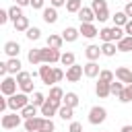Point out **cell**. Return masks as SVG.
Returning <instances> with one entry per match:
<instances>
[{
  "label": "cell",
  "instance_id": "1",
  "mask_svg": "<svg viewBox=\"0 0 132 132\" xmlns=\"http://www.w3.org/2000/svg\"><path fill=\"white\" fill-rule=\"evenodd\" d=\"M126 35H124V27H103V29H99V39L103 41V43H107V41H113V43H118L120 39H124Z\"/></svg>",
  "mask_w": 132,
  "mask_h": 132
},
{
  "label": "cell",
  "instance_id": "2",
  "mask_svg": "<svg viewBox=\"0 0 132 132\" xmlns=\"http://www.w3.org/2000/svg\"><path fill=\"white\" fill-rule=\"evenodd\" d=\"M29 103H31V101H29L27 93H14V95L8 97V109H10V111H21V109L27 107Z\"/></svg>",
  "mask_w": 132,
  "mask_h": 132
},
{
  "label": "cell",
  "instance_id": "3",
  "mask_svg": "<svg viewBox=\"0 0 132 132\" xmlns=\"http://www.w3.org/2000/svg\"><path fill=\"white\" fill-rule=\"evenodd\" d=\"M91 8H93V12H95V19L99 21V23H105L111 14H109V8H107V2L105 0H93L91 2Z\"/></svg>",
  "mask_w": 132,
  "mask_h": 132
},
{
  "label": "cell",
  "instance_id": "4",
  "mask_svg": "<svg viewBox=\"0 0 132 132\" xmlns=\"http://www.w3.org/2000/svg\"><path fill=\"white\" fill-rule=\"evenodd\" d=\"M16 82H19V89H21V93H35L33 91V76H31V72H25V70H21L19 74H16Z\"/></svg>",
  "mask_w": 132,
  "mask_h": 132
},
{
  "label": "cell",
  "instance_id": "5",
  "mask_svg": "<svg viewBox=\"0 0 132 132\" xmlns=\"http://www.w3.org/2000/svg\"><path fill=\"white\" fill-rule=\"evenodd\" d=\"M105 120H107V109H105V107L93 105V107L89 109V122H91L93 126H99V124H103Z\"/></svg>",
  "mask_w": 132,
  "mask_h": 132
},
{
  "label": "cell",
  "instance_id": "6",
  "mask_svg": "<svg viewBox=\"0 0 132 132\" xmlns=\"http://www.w3.org/2000/svg\"><path fill=\"white\" fill-rule=\"evenodd\" d=\"M21 122H23V116H21L19 111H12V113H4V116H2V120H0V124H2V128H4V130H12V128H19V126H21Z\"/></svg>",
  "mask_w": 132,
  "mask_h": 132
},
{
  "label": "cell",
  "instance_id": "7",
  "mask_svg": "<svg viewBox=\"0 0 132 132\" xmlns=\"http://www.w3.org/2000/svg\"><path fill=\"white\" fill-rule=\"evenodd\" d=\"M16 87H19V82H16V76H4L2 78V82H0V93L4 95V97H10V95H14L16 93Z\"/></svg>",
  "mask_w": 132,
  "mask_h": 132
},
{
  "label": "cell",
  "instance_id": "8",
  "mask_svg": "<svg viewBox=\"0 0 132 132\" xmlns=\"http://www.w3.org/2000/svg\"><path fill=\"white\" fill-rule=\"evenodd\" d=\"M60 58H62V52L60 50L41 47V62L43 64H56V62H60Z\"/></svg>",
  "mask_w": 132,
  "mask_h": 132
},
{
  "label": "cell",
  "instance_id": "9",
  "mask_svg": "<svg viewBox=\"0 0 132 132\" xmlns=\"http://www.w3.org/2000/svg\"><path fill=\"white\" fill-rule=\"evenodd\" d=\"M39 78H41V82L43 85H54L56 82V76H54V66H50V64H41L39 66Z\"/></svg>",
  "mask_w": 132,
  "mask_h": 132
},
{
  "label": "cell",
  "instance_id": "10",
  "mask_svg": "<svg viewBox=\"0 0 132 132\" xmlns=\"http://www.w3.org/2000/svg\"><path fill=\"white\" fill-rule=\"evenodd\" d=\"M43 122H45L43 116H35V118L25 120V122H23V128H25L27 132H39V130L43 128Z\"/></svg>",
  "mask_w": 132,
  "mask_h": 132
},
{
  "label": "cell",
  "instance_id": "11",
  "mask_svg": "<svg viewBox=\"0 0 132 132\" xmlns=\"http://www.w3.org/2000/svg\"><path fill=\"white\" fill-rule=\"evenodd\" d=\"M82 74H85V66L74 64V66L66 68V80H68V82H78V80L82 78Z\"/></svg>",
  "mask_w": 132,
  "mask_h": 132
},
{
  "label": "cell",
  "instance_id": "12",
  "mask_svg": "<svg viewBox=\"0 0 132 132\" xmlns=\"http://www.w3.org/2000/svg\"><path fill=\"white\" fill-rule=\"evenodd\" d=\"M58 109H60V105H56L54 101H50V99H47V101L39 107V113H41L43 118H50V120H52V116H56V113H58Z\"/></svg>",
  "mask_w": 132,
  "mask_h": 132
},
{
  "label": "cell",
  "instance_id": "13",
  "mask_svg": "<svg viewBox=\"0 0 132 132\" xmlns=\"http://www.w3.org/2000/svg\"><path fill=\"white\" fill-rule=\"evenodd\" d=\"M78 31H80V35H82V37H87V39H93V37H97V35H99V31H97V27H95L93 23H80Z\"/></svg>",
  "mask_w": 132,
  "mask_h": 132
},
{
  "label": "cell",
  "instance_id": "14",
  "mask_svg": "<svg viewBox=\"0 0 132 132\" xmlns=\"http://www.w3.org/2000/svg\"><path fill=\"white\" fill-rule=\"evenodd\" d=\"M64 95H66V93H64L60 87H56V85H54V87L50 89V95H47V99H50V101H54L56 105H60V107H62V105H64Z\"/></svg>",
  "mask_w": 132,
  "mask_h": 132
},
{
  "label": "cell",
  "instance_id": "15",
  "mask_svg": "<svg viewBox=\"0 0 132 132\" xmlns=\"http://www.w3.org/2000/svg\"><path fill=\"white\" fill-rule=\"evenodd\" d=\"M116 78L124 85H132V70L126 66H120V68H116Z\"/></svg>",
  "mask_w": 132,
  "mask_h": 132
},
{
  "label": "cell",
  "instance_id": "16",
  "mask_svg": "<svg viewBox=\"0 0 132 132\" xmlns=\"http://www.w3.org/2000/svg\"><path fill=\"white\" fill-rule=\"evenodd\" d=\"M85 56H87L89 62H97L99 56H103V54H101V45H95V43L87 45V47H85Z\"/></svg>",
  "mask_w": 132,
  "mask_h": 132
},
{
  "label": "cell",
  "instance_id": "17",
  "mask_svg": "<svg viewBox=\"0 0 132 132\" xmlns=\"http://www.w3.org/2000/svg\"><path fill=\"white\" fill-rule=\"evenodd\" d=\"M41 19H43L47 25H54V23L58 21V8H54V6L43 8V10H41Z\"/></svg>",
  "mask_w": 132,
  "mask_h": 132
},
{
  "label": "cell",
  "instance_id": "18",
  "mask_svg": "<svg viewBox=\"0 0 132 132\" xmlns=\"http://www.w3.org/2000/svg\"><path fill=\"white\" fill-rule=\"evenodd\" d=\"M4 54H6L8 58H19V54H21V43H19V41H6V43H4Z\"/></svg>",
  "mask_w": 132,
  "mask_h": 132
},
{
  "label": "cell",
  "instance_id": "19",
  "mask_svg": "<svg viewBox=\"0 0 132 132\" xmlns=\"http://www.w3.org/2000/svg\"><path fill=\"white\" fill-rule=\"evenodd\" d=\"M78 21H80V23H93V21H97L93 8H91V6H82V8L78 10Z\"/></svg>",
  "mask_w": 132,
  "mask_h": 132
},
{
  "label": "cell",
  "instance_id": "20",
  "mask_svg": "<svg viewBox=\"0 0 132 132\" xmlns=\"http://www.w3.org/2000/svg\"><path fill=\"white\" fill-rule=\"evenodd\" d=\"M78 35H80V31H78L76 27H66V29L62 31V37H64L66 43H74V41L78 39Z\"/></svg>",
  "mask_w": 132,
  "mask_h": 132
},
{
  "label": "cell",
  "instance_id": "21",
  "mask_svg": "<svg viewBox=\"0 0 132 132\" xmlns=\"http://www.w3.org/2000/svg\"><path fill=\"white\" fill-rule=\"evenodd\" d=\"M99 74H101V68H99L97 62H87L85 64V76L87 78H97Z\"/></svg>",
  "mask_w": 132,
  "mask_h": 132
},
{
  "label": "cell",
  "instance_id": "22",
  "mask_svg": "<svg viewBox=\"0 0 132 132\" xmlns=\"http://www.w3.org/2000/svg\"><path fill=\"white\" fill-rule=\"evenodd\" d=\"M95 93H97V97H101V99H105V97H109L111 95V85L109 82H97L95 85Z\"/></svg>",
  "mask_w": 132,
  "mask_h": 132
},
{
  "label": "cell",
  "instance_id": "23",
  "mask_svg": "<svg viewBox=\"0 0 132 132\" xmlns=\"http://www.w3.org/2000/svg\"><path fill=\"white\" fill-rule=\"evenodd\" d=\"M45 41H47V47H54V50H62V45H64V37L58 33H52Z\"/></svg>",
  "mask_w": 132,
  "mask_h": 132
},
{
  "label": "cell",
  "instance_id": "24",
  "mask_svg": "<svg viewBox=\"0 0 132 132\" xmlns=\"http://www.w3.org/2000/svg\"><path fill=\"white\" fill-rule=\"evenodd\" d=\"M21 60L19 58H8L6 60V70H8V74H19L21 72Z\"/></svg>",
  "mask_w": 132,
  "mask_h": 132
},
{
  "label": "cell",
  "instance_id": "25",
  "mask_svg": "<svg viewBox=\"0 0 132 132\" xmlns=\"http://www.w3.org/2000/svg\"><path fill=\"white\" fill-rule=\"evenodd\" d=\"M116 52H118V45H116L113 41L101 43V54H103L105 58H113V56H116Z\"/></svg>",
  "mask_w": 132,
  "mask_h": 132
},
{
  "label": "cell",
  "instance_id": "26",
  "mask_svg": "<svg viewBox=\"0 0 132 132\" xmlns=\"http://www.w3.org/2000/svg\"><path fill=\"white\" fill-rule=\"evenodd\" d=\"M27 60H29L33 66H37V64H43V62H41V47L29 50V54H27Z\"/></svg>",
  "mask_w": 132,
  "mask_h": 132
},
{
  "label": "cell",
  "instance_id": "27",
  "mask_svg": "<svg viewBox=\"0 0 132 132\" xmlns=\"http://www.w3.org/2000/svg\"><path fill=\"white\" fill-rule=\"evenodd\" d=\"M111 19H113V25H116V27H126V23L130 21L124 10H118L116 14H111Z\"/></svg>",
  "mask_w": 132,
  "mask_h": 132
},
{
  "label": "cell",
  "instance_id": "28",
  "mask_svg": "<svg viewBox=\"0 0 132 132\" xmlns=\"http://www.w3.org/2000/svg\"><path fill=\"white\" fill-rule=\"evenodd\" d=\"M12 25H14V31H19V33H27V31H29V27H31L27 16H21V19H19V21H14Z\"/></svg>",
  "mask_w": 132,
  "mask_h": 132
},
{
  "label": "cell",
  "instance_id": "29",
  "mask_svg": "<svg viewBox=\"0 0 132 132\" xmlns=\"http://www.w3.org/2000/svg\"><path fill=\"white\" fill-rule=\"evenodd\" d=\"M37 109H39L37 105L29 103V105H27V107H23V109H21L19 113L23 116V120H29V118H35V116H37Z\"/></svg>",
  "mask_w": 132,
  "mask_h": 132
},
{
  "label": "cell",
  "instance_id": "30",
  "mask_svg": "<svg viewBox=\"0 0 132 132\" xmlns=\"http://www.w3.org/2000/svg\"><path fill=\"white\" fill-rule=\"evenodd\" d=\"M8 16H10V21H12V23H14V21H19L21 16H25V14H23V6L12 4V6L8 8Z\"/></svg>",
  "mask_w": 132,
  "mask_h": 132
},
{
  "label": "cell",
  "instance_id": "31",
  "mask_svg": "<svg viewBox=\"0 0 132 132\" xmlns=\"http://www.w3.org/2000/svg\"><path fill=\"white\" fill-rule=\"evenodd\" d=\"M58 116H60V118H62L64 122H66V120H68V122H72V116H74V107H68V105H62V107L58 109Z\"/></svg>",
  "mask_w": 132,
  "mask_h": 132
},
{
  "label": "cell",
  "instance_id": "32",
  "mask_svg": "<svg viewBox=\"0 0 132 132\" xmlns=\"http://www.w3.org/2000/svg\"><path fill=\"white\" fill-rule=\"evenodd\" d=\"M118 52H132V37L130 35H126L124 39H120L118 43Z\"/></svg>",
  "mask_w": 132,
  "mask_h": 132
},
{
  "label": "cell",
  "instance_id": "33",
  "mask_svg": "<svg viewBox=\"0 0 132 132\" xmlns=\"http://www.w3.org/2000/svg\"><path fill=\"white\" fill-rule=\"evenodd\" d=\"M60 64H62V66H66V68L74 66V64H76L74 54H72V52H64V54H62V58H60Z\"/></svg>",
  "mask_w": 132,
  "mask_h": 132
},
{
  "label": "cell",
  "instance_id": "34",
  "mask_svg": "<svg viewBox=\"0 0 132 132\" xmlns=\"http://www.w3.org/2000/svg\"><path fill=\"white\" fill-rule=\"evenodd\" d=\"M82 8V0H68L66 2V10L70 14H78V10Z\"/></svg>",
  "mask_w": 132,
  "mask_h": 132
},
{
  "label": "cell",
  "instance_id": "35",
  "mask_svg": "<svg viewBox=\"0 0 132 132\" xmlns=\"http://www.w3.org/2000/svg\"><path fill=\"white\" fill-rule=\"evenodd\" d=\"M64 105H68V107H76V105H78V95L72 93V91H68V93L64 95Z\"/></svg>",
  "mask_w": 132,
  "mask_h": 132
},
{
  "label": "cell",
  "instance_id": "36",
  "mask_svg": "<svg viewBox=\"0 0 132 132\" xmlns=\"http://www.w3.org/2000/svg\"><path fill=\"white\" fill-rule=\"evenodd\" d=\"M99 80H101V82H109V85H111V82L116 80V72H111V70L103 68V70H101V74H99Z\"/></svg>",
  "mask_w": 132,
  "mask_h": 132
},
{
  "label": "cell",
  "instance_id": "37",
  "mask_svg": "<svg viewBox=\"0 0 132 132\" xmlns=\"http://www.w3.org/2000/svg\"><path fill=\"white\" fill-rule=\"evenodd\" d=\"M25 37H27L29 41H37V39L41 37V29H39V27H29V31L25 33Z\"/></svg>",
  "mask_w": 132,
  "mask_h": 132
},
{
  "label": "cell",
  "instance_id": "38",
  "mask_svg": "<svg viewBox=\"0 0 132 132\" xmlns=\"http://www.w3.org/2000/svg\"><path fill=\"white\" fill-rule=\"evenodd\" d=\"M45 101H47V97H45L43 93H39V91H35V93H33V97H31V103H33V105H37V107H41Z\"/></svg>",
  "mask_w": 132,
  "mask_h": 132
},
{
  "label": "cell",
  "instance_id": "39",
  "mask_svg": "<svg viewBox=\"0 0 132 132\" xmlns=\"http://www.w3.org/2000/svg\"><path fill=\"white\" fill-rule=\"evenodd\" d=\"M124 89H126V85H124V82H120V80H113V82H111V95L120 97V95L124 93Z\"/></svg>",
  "mask_w": 132,
  "mask_h": 132
},
{
  "label": "cell",
  "instance_id": "40",
  "mask_svg": "<svg viewBox=\"0 0 132 132\" xmlns=\"http://www.w3.org/2000/svg\"><path fill=\"white\" fill-rule=\"evenodd\" d=\"M122 103H130L132 101V85H126V89H124V93L118 97Z\"/></svg>",
  "mask_w": 132,
  "mask_h": 132
},
{
  "label": "cell",
  "instance_id": "41",
  "mask_svg": "<svg viewBox=\"0 0 132 132\" xmlns=\"http://www.w3.org/2000/svg\"><path fill=\"white\" fill-rule=\"evenodd\" d=\"M43 132H56V124L50 120V118H45V122H43V128H41Z\"/></svg>",
  "mask_w": 132,
  "mask_h": 132
},
{
  "label": "cell",
  "instance_id": "42",
  "mask_svg": "<svg viewBox=\"0 0 132 132\" xmlns=\"http://www.w3.org/2000/svg\"><path fill=\"white\" fill-rule=\"evenodd\" d=\"M43 4H45V0H31V8L33 10H43L45 8Z\"/></svg>",
  "mask_w": 132,
  "mask_h": 132
},
{
  "label": "cell",
  "instance_id": "43",
  "mask_svg": "<svg viewBox=\"0 0 132 132\" xmlns=\"http://www.w3.org/2000/svg\"><path fill=\"white\" fill-rule=\"evenodd\" d=\"M68 132H82V124H80V122H70Z\"/></svg>",
  "mask_w": 132,
  "mask_h": 132
},
{
  "label": "cell",
  "instance_id": "44",
  "mask_svg": "<svg viewBox=\"0 0 132 132\" xmlns=\"http://www.w3.org/2000/svg\"><path fill=\"white\" fill-rule=\"evenodd\" d=\"M10 21V16H8V8L6 10H0V25H6Z\"/></svg>",
  "mask_w": 132,
  "mask_h": 132
},
{
  "label": "cell",
  "instance_id": "45",
  "mask_svg": "<svg viewBox=\"0 0 132 132\" xmlns=\"http://www.w3.org/2000/svg\"><path fill=\"white\" fill-rule=\"evenodd\" d=\"M54 76H56V82H60L66 74H64V70H62V68H56V66H54Z\"/></svg>",
  "mask_w": 132,
  "mask_h": 132
},
{
  "label": "cell",
  "instance_id": "46",
  "mask_svg": "<svg viewBox=\"0 0 132 132\" xmlns=\"http://www.w3.org/2000/svg\"><path fill=\"white\" fill-rule=\"evenodd\" d=\"M6 109H8V97H4V99H0V113L4 116V113H6Z\"/></svg>",
  "mask_w": 132,
  "mask_h": 132
},
{
  "label": "cell",
  "instance_id": "47",
  "mask_svg": "<svg viewBox=\"0 0 132 132\" xmlns=\"http://www.w3.org/2000/svg\"><path fill=\"white\" fill-rule=\"evenodd\" d=\"M66 2H68V0H50V6L60 8V6H66Z\"/></svg>",
  "mask_w": 132,
  "mask_h": 132
},
{
  "label": "cell",
  "instance_id": "48",
  "mask_svg": "<svg viewBox=\"0 0 132 132\" xmlns=\"http://www.w3.org/2000/svg\"><path fill=\"white\" fill-rule=\"evenodd\" d=\"M124 12H126V16H128V19H132V2H126Z\"/></svg>",
  "mask_w": 132,
  "mask_h": 132
},
{
  "label": "cell",
  "instance_id": "49",
  "mask_svg": "<svg viewBox=\"0 0 132 132\" xmlns=\"http://www.w3.org/2000/svg\"><path fill=\"white\" fill-rule=\"evenodd\" d=\"M124 33H126V35H130V37H132V19H130V21H128V23H126V27H124Z\"/></svg>",
  "mask_w": 132,
  "mask_h": 132
},
{
  "label": "cell",
  "instance_id": "50",
  "mask_svg": "<svg viewBox=\"0 0 132 132\" xmlns=\"http://www.w3.org/2000/svg\"><path fill=\"white\" fill-rule=\"evenodd\" d=\"M19 6H31V0H16Z\"/></svg>",
  "mask_w": 132,
  "mask_h": 132
},
{
  "label": "cell",
  "instance_id": "51",
  "mask_svg": "<svg viewBox=\"0 0 132 132\" xmlns=\"http://www.w3.org/2000/svg\"><path fill=\"white\" fill-rule=\"evenodd\" d=\"M120 132H132V126L130 124H126V126H122V130Z\"/></svg>",
  "mask_w": 132,
  "mask_h": 132
},
{
  "label": "cell",
  "instance_id": "52",
  "mask_svg": "<svg viewBox=\"0 0 132 132\" xmlns=\"http://www.w3.org/2000/svg\"><path fill=\"white\" fill-rule=\"evenodd\" d=\"M124 2H132V0H124Z\"/></svg>",
  "mask_w": 132,
  "mask_h": 132
},
{
  "label": "cell",
  "instance_id": "53",
  "mask_svg": "<svg viewBox=\"0 0 132 132\" xmlns=\"http://www.w3.org/2000/svg\"><path fill=\"white\" fill-rule=\"evenodd\" d=\"M23 132H27V130H23Z\"/></svg>",
  "mask_w": 132,
  "mask_h": 132
},
{
  "label": "cell",
  "instance_id": "54",
  "mask_svg": "<svg viewBox=\"0 0 132 132\" xmlns=\"http://www.w3.org/2000/svg\"><path fill=\"white\" fill-rule=\"evenodd\" d=\"M45 2H50V0H45Z\"/></svg>",
  "mask_w": 132,
  "mask_h": 132
},
{
  "label": "cell",
  "instance_id": "55",
  "mask_svg": "<svg viewBox=\"0 0 132 132\" xmlns=\"http://www.w3.org/2000/svg\"><path fill=\"white\" fill-rule=\"evenodd\" d=\"M39 132H43V130H39Z\"/></svg>",
  "mask_w": 132,
  "mask_h": 132
}]
</instances>
